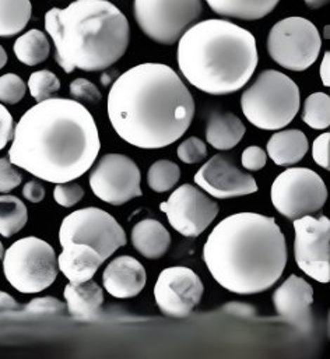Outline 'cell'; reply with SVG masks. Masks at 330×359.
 Returning a JSON list of instances; mask_svg holds the SVG:
<instances>
[{
    "mask_svg": "<svg viewBox=\"0 0 330 359\" xmlns=\"http://www.w3.org/2000/svg\"><path fill=\"white\" fill-rule=\"evenodd\" d=\"M203 260L223 288L253 295L270 290L282 278L287 243L273 217L238 212L213 228L203 246Z\"/></svg>",
    "mask_w": 330,
    "mask_h": 359,
    "instance_id": "cell-3",
    "label": "cell"
},
{
    "mask_svg": "<svg viewBox=\"0 0 330 359\" xmlns=\"http://www.w3.org/2000/svg\"><path fill=\"white\" fill-rule=\"evenodd\" d=\"M322 38L314 22L287 17L276 22L268 36V52L282 67L293 72L310 69L321 53Z\"/></svg>",
    "mask_w": 330,
    "mask_h": 359,
    "instance_id": "cell-8",
    "label": "cell"
},
{
    "mask_svg": "<svg viewBox=\"0 0 330 359\" xmlns=\"http://www.w3.org/2000/svg\"><path fill=\"white\" fill-rule=\"evenodd\" d=\"M204 287L200 277L190 269L168 267L157 278L154 298L159 309L169 318H187L199 305Z\"/></svg>",
    "mask_w": 330,
    "mask_h": 359,
    "instance_id": "cell-15",
    "label": "cell"
},
{
    "mask_svg": "<svg viewBox=\"0 0 330 359\" xmlns=\"http://www.w3.org/2000/svg\"><path fill=\"white\" fill-rule=\"evenodd\" d=\"M178 158L185 164H197L207 157V147L199 137H189L176 150Z\"/></svg>",
    "mask_w": 330,
    "mask_h": 359,
    "instance_id": "cell-32",
    "label": "cell"
},
{
    "mask_svg": "<svg viewBox=\"0 0 330 359\" xmlns=\"http://www.w3.org/2000/svg\"><path fill=\"white\" fill-rule=\"evenodd\" d=\"M28 221L25 204L15 196H0V235L10 238L20 232Z\"/></svg>",
    "mask_w": 330,
    "mask_h": 359,
    "instance_id": "cell-27",
    "label": "cell"
},
{
    "mask_svg": "<svg viewBox=\"0 0 330 359\" xmlns=\"http://www.w3.org/2000/svg\"><path fill=\"white\" fill-rule=\"evenodd\" d=\"M13 50L21 63L27 66H37L48 59L51 45L48 36L42 31L34 28L15 39Z\"/></svg>",
    "mask_w": 330,
    "mask_h": 359,
    "instance_id": "cell-25",
    "label": "cell"
},
{
    "mask_svg": "<svg viewBox=\"0 0 330 359\" xmlns=\"http://www.w3.org/2000/svg\"><path fill=\"white\" fill-rule=\"evenodd\" d=\"M266 161H268V154L259 146H251L245 149L241 158L242 167L248 171H260L262 168H265Z\"/></svg>",
    "mask_w": 330,
    "mask_h": 359,
    "instance_id": "cell-37",
    "label": "cell"
},
{
    "mask_svg": "<svg viewBox=\"0 0 330 359\" xmlns=\"http://www.w3.org/2000/svg\"><path fill=\"white\" fill-rule=\"evenodd\" d=\"M132 245L143 257L156 260L166 253L171 245V235L160 221L146 218L133 226Z\"/></svg>",
    "mask_w": 330,
    "mask_h": 359,
    "instance_id": "cell-22",
    "label": "cell"
},
{
    "mask_svg": "<svg viewBox=\"0 0 330 359\" xmlns=\"http://www.w3.org/2000/svg\"><path fill=\"white\" fill-rule=\"evenodd\" d=\"M25 83L17 74L7 73L0 77V101L8 105L20 102L25 95Z\"/></svg>",
    "mask_w": 330,
    "mask_h": 359,
    "instance_id": "cell-31",
    "label": "cell"
},
{
    "mask_svg": "<svg viewBox=\"0 0 330 359\" xmlns=\"http://www.w3.org/2000/svg\"><path fill=\"white\" fill-rule=\"evenodd\" d=\"M142 174L133 160L124 154H107L90 172V187L103 201L122 205L143 194Z\"/></svg>",
    "mask_w": 330,
    "mask_h": 359,
    "instance_id": "cell-12",
    "label": "cell"
},
{
    "mask_svg": "<svg viewBox=\"0 0 330 359\" xmlns=\"http://www.w3.org/2000/svg\"><path fill=\"white\" fill-rule=\"evenodd\" d=\"M171 226L183 236L196 238L203 233L218 214V204L202 190L186 183L179 186L160 204Z\"/></svg>",
    "mask_w": 330,
    "mask_h": 359,
    "instance_id": "cell-14",
    "label": "cell"
},
{
    "mask_svg": "<svg viewBox=\"0 0 330 359\" xmlns=\"http://www.w3.org/2000/svg\"><path fill=\"white\" fill-rule=\"evenodd\" d=\"M206 3L218 15L256 21L270 14L280 0H206Z\"/></svg>",
    "mask_w": 330,
    "mask_h": 359,
    "instance_id": "cell-24",
    "label": "cell"
},
{
    "mask_svg": "<svg viewBox=\"0 0 330 359\" xmlns=\"http://www.w3.org/2000/svg\"><path fill=\"white\" fill-rule=\"evenodd\" d=\"M329 133H322L314 140L312 157L314 161L324 170H329Z\"/></svg>",
    "mask_w": 330,
    "mask_h": 359,
    "instance_id": "cell-38",
    "label": "cell"
},
{
    "mask_svg": "<svg viewBox=\"0 0 330 359\" xmlns=\"http://www.w3.org/2000/svg\"><path fill=\"white\" fill-rule=\"evenodd\" d=\"M275 208L289 219H297L319 211L328 198L324 180L308 168H289L272 184Z\"/></svg>",
    "mask_w": 330,
    "mask_h": 359,
    "instance_id": "cell-11",
    "label": "cell"
},
{
    "mask_svg": "<svg viewBox=\"0 0 330 359\" xmlns=\"http://www.w3.org/2000/svg\"><path fill=\"white\" fill-rule=\"evenodd\" d=\"M13 116L6 109L3 104H0V151L7 146V143L13 139Z\"/></svg>",
    "mask_w": 330,
    "mask_h": 359,
    "instance_id": "cell-39",
    "label": "cell"
},
{
    "mask_svg": "<svg viewBox=\"0 0 330 359\" xmlns=\"http://www.w3.org/2000/svg\"><path fill=\"white\" fill-rule=\"evenodd\" d=\"M3 255H4V249H3V245H1V242H0V260L3 259Z\"/></svg>",
    "mask_w": 330,
    "mask_h": 359,
    "instance_id": "cell-45",
    "label": "cell"
},
{
    "mask_svg": "<svg viewBox=\"0 0 330 359\" xmlns=\"http://www.w3.org/2000/svg\"><path fill=\"white\" fill-rule=\"evenodd\" d=\"M21 175L14 168V165L6 160L0 158V193H8L21 183Z\"/></svg>",
    "mask_w": 330,
    "mask_h": 359,
    "instance_id": "cell-36",
    "label": "cell"
},
{
    "mask_svg": "<svg viewBox=\"0 0 330 359\" xmlns=\"http://www.w3.org/2000/svg\"><path fill=\"white\" fill-rule=\"evenodd\" d=\"M308 149L307 135L297 129L279 132L268 142V156L280 167H290L300 163L307 156Z\"/></svg>",
    "mask_w": 330,
    "mask_h": 359,
    "instance_id": "cell-20",
    "label": "cell"
},
{
    "mask_svg": "<svg viewBox=\"0 0 330 359\" xmlns=\"http://www.w3.org/2000/svg\"><path fill=\"white\" fill-rule=\"evenodd\" d=\"M147 277L143 264L132 256H119L114 259L103 274L105 291L119 299L133 298L139 295Z\"/></svg>",
    "mask_w": 330,
    "mask_h": 359,
    "instance_id": "cell-18",
    "label": "cell"
},
{
    "mask_svg": "<svg viewBox=\"0 0 330 359\" xmlns=\"http://www.w3.org/2000/svg\"><path fill=\"white\" fill-rule=\"evenodd\" d=\"M18 308H20V305L17 304V301L10 294L0 291V313L17 311Z\"/></svg>",
    "mask_w": 330,
    "mask_h": 359,
    "instance_id": "cell-41",
    "label": "cell"
},
{
    "mask_svg": "<svg viewBox=\"0 0 330 359\" xmlns=\"http://www.w3.org/2000/svg\"><path fill=\"white\" fill-rule=\"evenodd\" d=\"M304 1H305V4H307L310 8H312V10L322 8V7H325V6L329 3V0H304Z\"/></svg>",
    "mask_w": 330,
    "mask_h": 359,
    "instance_id": "cell-43",
    "label": "cell"
},
{
    "mask_svg": "<svg viewBox=\"0 0 330 359\" xmlns=\"http://www.w3.org/2000/svg\"><path fill=\"white\" fill-rule=\"evenodd\" d=\"M314 288L304 278L291 274L273 294L276 312L293 325H308Z\"/></svg>",
    "mask_w": 330,
    "mask_h": 359,
    "instance_id": "cell-17",
    "label": "cell"
},
{
    "mask_svg": "<svg viewBox=\"0 0 330 359\" xmlns=\"http://www.w3.org/2000/svg\"><path fill=\"white\" fill-rule=\"evenodd\" d=\"M108 118L117 135L138 149H164L178 142L194 118V100L176 72L142 63L112 84Z\"/></svg>",
    "mask_w": 330,
    "mask_h": 359,
    "instance_id": "cell-2",
    "label": "cell"
},
{
    "mask_svg": "<svg viewBox=\"0 0 330 359\" xmlns=\"http://www.w3.org/2000/svg\"><path fill=\"white\" fill-rule=\"evenodd\" d=\"M70 94L76 101H83L87 104H98L101 101L100 90L87 79H76L72 81Z\"/></svg>",
    "mask_w": 330,
    "mask_h": 359,
    "instance_id": "cell-34",
    "label": "cell"
},
{
    "mask_svg": "<svg viewBox=\"0 0 330 359\" xmlns=\"http://www.w3.org/2000/svg\"><path fill=\"white\" fill-rule=\"evenodd\" d=\"M6 63H7V53H6L4 48L0 45V70L6 66Z\"/></svg>",
    "mask_w": 330,
    "mask_h": 359,
    "instance_id": "cell-44",
    "label": "cell"
},
{
    "mask_svg": "<svg viewBox=\"0 0 330 359\" xmlns=\"http://www.w3.org/2000/svg\"><path fill=\"white\" fill-rule=\"evenodd\" d=\"M53 197L59 205L69 208L76 205L84 197V189L74 182L56 183V187L53 190Z\"/></svg>",
    "mask_w": 330,
    "mask_h": 359,
    "instance_id": "cell-33",
    "label": "cell"
},
{
    "mask_svg": "<svg viewBox=\"0 0 330 359\" xmlns=\"http://www.w3.org/2000/svg\"><path fill=\"white\" fill-rule=\"evenodd\" d=\"M45 29L55 45V60L65 73L101 72L128 50L126 15L108 0H74L45 13Z\"/></svg>",
    "mask_w": 330,
    "mask_h": 359,
    "instance_id": "cell-4",
    "label": "cell"
},
{
    "mask_svg": "<svg viewBox=\"0 0 330 359\" xmlns=\"http://www.w3.org/2000/svg\"><path fill=\"white\" fill-rule=\"evenodd\" d=\"M330 53L329 52H325L324 55V60L321 63V69H319V74H321V79H322V83L325 87H329L330 86Z\"/></svg>",
    "mask_w": 330,
    "mask_h": 359,
    "instance_id": "cell-42",
    "label": "cell"
},
{
    "mask_svg": "<svg viewBox=\"0 0 330 359\" xmlns=\"http://www.w3.org/2000/svg\"><path fill=\"white\" fill-rule=\"evenodd\" d=\"M28 90L31 97L41 102L51 98L52 94L60 90V81L58 76L49 70L34 72L28 79Z\"/></svg>",
    "mask_w": 330,
    "mask_h": 359,
    "instance_id": "cell-30",
    "label": "cell"
},
{
    "mask_svg": "<svg viewBox=\"0 0 330 359\" xmlns=\"http://www.w3.org/2000/svg\"><path fill=\"white\" fill-rule=\"evenodd\" d=\"M180 178L179 167L168 160L154 163L147 172V184L156 193H165L176 186Z\"/></svg>",
    "mask_w": 330,
    "mask_h": 359,
    "instance_id": "cell-29",
    "label": "cell"
},
{
    "mask_svg": "<svg viewBox=\"0 0 330 359\" xmlns=\"http://www.w3.org/2000/svg\"><path fill=\"white\" fill-rule=\"evenodd\" d=\"M202 0H135L133 14L146 36L161 45H173L199 20Z\"/></svg>",
    "mask_w": 330,
    "mask_h": 359,
    "instance_id": "cell-9",
    "label": "cell"
},
{
    "mask_svg": "<svg viewBox=\"0 0 330 359\" xmlns=\"http://www.w3.org/2000/svg\"><path fill=\"white\" fill-rule=\"evenodd\" d=\"M245 132V125L237 115L213 112L207 121L206 140L213 149L227 151L239 144Z\"/></svg>",
    "mask_w": 330,
    "mask_h": 359,
    "instance_id": "cell-21",
    "label": "cell"
},
{
    "mask_svg": "<svg viewBox=\"0 0 330 359\" xmlns=\"http://www.w3.org/2000/svg\"><path fill=\"white\" fill-rule=\"evenodd\" d=\"M194 183L216 198H232L258 191L256 180L225 156L211 157L194 175Z\"/></svg>",
    "mask_w": 330,
    "mask_h": 359,
    "instance_id": "cell-16",
    "label": "cell"
},
{
    "mask_svg": "<svg viewBox=\"0 0 330 359\" xmlns=\"http://www.w3.org/2000/svg\"><path fill=\"white\" fill-rule=\"evenodd\" d=\"M294 253L297 266L312 280L328 284L330 280V221L304 215L294 219Z\"/></svg>",
    "mask_w": 330,
    "mask_h": 359,
    "instance_id": "cell-13",
    "label": "cell"
},
{
    "mask_svg": "<svg viewBox=\"0 0 330 359\" xmlns=\"http://www.w3.org/2000/svg\"><path fill=\"white\" fill-rule=\"evenodd\" d=\"M8 161L38 180L65 183L83 177L98 157V128L76 100L48 98L18 121Z\"/></svg>",
    "mask_w": 330,
    "mask_h": 359,
    "instance_id": "cell-1",
    "label": "cell"
},
{
    "mask_svg": "<svg viewBox=\"0 0 330 359\" xmlns=\"http://www.w3.org/2000/svg\"><path fill=\"white\" fill-rule=\"evenodd\" d=\"M22 196L31 203H41L45 197V189L37 180H31L24 184Z\"/></svg>",
    "mask_w": 330,
    "mask_h": 359,
    "instance_id": "cell-40",
    "label": "cell"
},
{
    "mask_svg": "<svg viewBox=\"0 0 330 359\" xmlns=\"http://www.w3.org/2000/svg\"><path fill=\"white\" fill-rule=\"evenodd\" d=\"M58 256V269L70 283H84L94 277L105 262L97 250L79 243H66Z\"/></svg>",
    "mask_w": 330,
    "mask_h": 359,
    "instance_id": "cell-19",
    "label": "cell"
},
{
    "mask_svg": "<svg viewBox=\"0 0 330 359\" xmlns=\"http://www.w3.org/2000/svg\"><path fill=\"white\" fill-rule=\"evenodd\" d=\"M29 0H0V36L10 38L20 34L31 20Z\"/></svg>",
    "mask_w": 330,
    "mask_h": 359,
    "instance_id": "cell-26",
    "label": "cell"
},
{
    "mask_svg": "<svg viewBox=\"0 0 330 359\" xmlns=\"http://www.w3.org/2000/svg\"><path fill=\"white\" fill-rule=\"evenodd\" d=\"M258 59L253 34L227 20L196 22L178 41L180 73L194 88L210 95H228L244 88Z\"/></svg>",
    "mask_w": 330,
    "mask_h": 359,
    "instance_id": "cell-5",
    "label": "cell"
},
{
    "mask_svg": "<svg viewBox=\"0 0 330 359\" xmlns=\"http://www.w3.org/2000/svg\"><path fill=\"white\" fill-rule=\"evenodd\" d=\"M60 245L79 243L93 248L107 260L126 245V233L119 222L107 211L97 207L77 210L62 221Z\"/></svg>",
    "mask_w": 330,
    "mask_h": 359,
    "instance_id": "cell-10",
    "label": "cell"
},
{
    "mask_svg": "<svg viewBox=\"0 0 330 359\" xmlns=\"http://www.w3.org/2000/svg\"><path fill=\"white\" fill-rule=\"evenodd\" d=\"M303 121L312 129H328L330 125L329 95L325 93L311 94L304 104Z\"/></svg>",
    "mask_w": 330,
    "mask_h": 359,
    "instance_id": "cell-28",
    "label": "cell"
},
{
    "mask_svg": "<svg viewBox=\"0 0 330 359\" xmlns=\"http://www.w3.org/2000/svg\"><path fill=\"white\" fill-rule=\"evenodd\" d=\"M58 256L45 241L28 236L15 241L3 255V273L21 294H38L58 277Z\"/></svg>",
    "mask_w": 330,
    "mask_h": 359,
    "instance_id": "cell-7",
    "label": "cell"
},
{
    "mask_svg": "<svg viewBox=\"0 0 330 359\" xmlns=\"http://www.w3.org/2000/svg\"><path fill=\"white\" fill-rule=\"evenodd\" d=\"M63 297L66 299V308L72 316L87 319L98 313L104 304L103 288L88 280L84 283H69L65 287Z\"/></svg>",
    "mask_w": 330,
    "mask_h": 359,
    "instance_id": "cell-23",
    "label": "cell"
},
{
    "mask_svg": "<svg viewBox=\"0 0 330 359\" xmlns=\"http://www.w3.org/2000/svg\"><path fill=\"white\" fill-rule=\"evenodd\" d=\"M300 101V88L293 79L279 70H265L242 93L241 108L255 128L279 130L294 121Z\"/></svg>",
    "mask_w": 330,
    "mask_h": 359,
    "instance_id": "cell-6",
    "label": "cell"
},
{
    "mask_svg": "<svg viewBox=\"0 0 330 359\" xmlns=\"http://www.w3.org/2000/svg\"><path fill=\"white\" fill-rule=\"evenodd\" d=\"M66 305L53 297H42L32 299L28 305L24 306L25 313L29 315H58L63 313Z\"/></svg>",
    "mask_w": 330,
    "mask_h": 359,
    "instance_id": "cell-35",
    "label": "cell"
}]
</instances>
